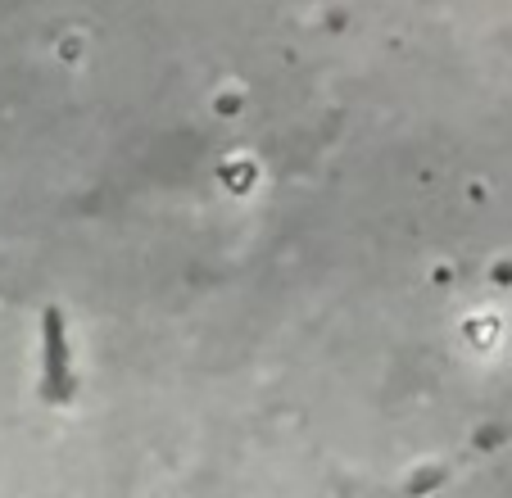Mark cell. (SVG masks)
Returning a JSON list of instances; mask_svg holds the SVG:
<instances>
[{
    "label": "cell",
    "mask_w": 512,
    "mask_h": 498,
    "mask_svg": "<svg viewBox=\"0 0 512 498\" xmlns=\"http://www.w3.org/2000/svg\"><path fill=\"white\" fill-rule=\"evenodd\" d=\"M46 394L50 399H68L73 394V372H68V349H64V317L59 308H46Z\"/></svg>",
    "instance_id": "cell-1"
}]
</instances>
